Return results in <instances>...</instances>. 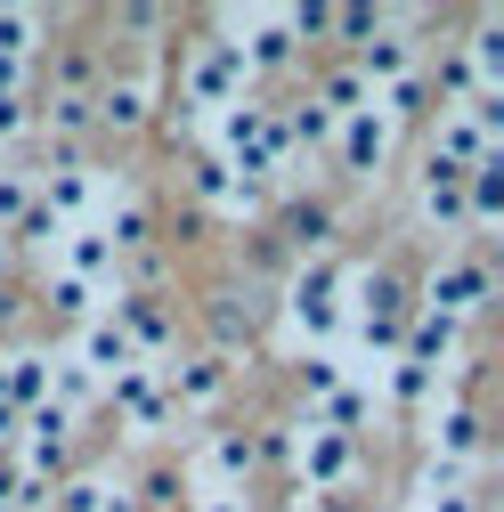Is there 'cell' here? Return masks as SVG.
<instances>
[{
	"label": "cell",
	"instance_id": "cell-1",
	"mask_svg": "<svg viewBox=\"0 0 504 512\" xmlns=\"http://www.w3.org/2000/svg\"><path fill=\"white\" fill-rule=\"evenodd\" d=\"M236 98H252V74H244L236 41H196L187 66H179V114H228Z\"/></svg>",
	"mask_w": 504,
	"mask_h": 512
},
{
	"label": "cell",
	"instance_id": "cell-2",
	"mask_svg": "<svg viewBox=\"0 0 504 512\" xmlns=\"http://www.w3.org/2000/svg\"><path fill=\"white\" fill-rule=\"evenodd\" d=\"M342 293H350V277H342V261H326V252H318V261H301V277L285 285V317H293V334L301 342H334L342 334Z\"/></svg>",
	"mask_w": 504,
	"mask_h": 512
},
{
	"label": "cell",
	"instance_id": "cell-3",
	"mask_svg": "<svg viewBox=\"0 0 504 512\" xmlns=\"http://www.w3.org/2000/svg\"><path fill=\"white\" fill-rule=\"evenodd\" d=\"M342 309H358V334H366V350L399 358V334H407V317H415V301H407L399 269H366V277H350V301H342Z\"/></svg>",
	"mask_w": 504,
	"mask_h": 512
},
{
	"label": "cell",
	"instance_id": "cell-4",
	"mask_svg": "<svg viewBox=\"0 0 504 512\" xmlns=\"http://www.w3.org/2000/svg\"><path fill=\"white\" fill-rule=\"evenodd\" d=\"M488 293H496V277H488L480 252H448V261L423 277V301H415V309H431V317H448V326H464V317L488 309Z\"/></svg>",
	"mask_w": 504,
	"mask_h": 512
},
{
	"label": "cell",
	"instance_id": "cell-5",
	"mask_svg": "<svg viewBox=\"0 0 504 512\" xmlns=\"http://www.w3.org/2000/svg\"><path fill=\"white\" fill-rule=\"evenodd\" d=\"M423 456H431V488H464V472L480 464V415L464 399L431 407V431H423Z\"/></svg>",
	"mask_w": 504,
	"mask_h": 512
},
{
	"label": "cell",
	"instance_id": "cell-6",
	"mask_svg": "<svg viewBox=\"0 0 504 512\" xmlns=\"http://www.w3.org/2000/svg\"><path fill=\"white\" fill-rule=\"evenodd\" d=\"M293 472L309 496H342L350 472H358V439L326 431V423H293Z\"/></svg>",
	"mask_w": 504,
	"mask_h": 512
},
{
	"label": "cell",
	"instance_id": "cell-7",
	"mask_svg": "<svg viewBox=\"0 0 504 512\" xmlns=\"http://www.w3.org/2000/svg\"><path fill=\"white\" fill-rule=\"evenodd\" d=\"M334 163L350 171V179H383L391 171V147H399V131H391V122H383V106H358V114H342L334 122Z\"/></svg>",
	"mask_w": 504,
	"mask_h": 512
},
{
	"label": "cell",
	"instance_id": "cell-8",
	"mask_svg": "<svg viewBox=\"0 0 504 512\" xmlns=\"http://www.w3.org/2000/svg\"><path fill=\"white\" fill-rule=\"evenodd\" d=\"M33 196H41V212H49L57 228H90V212H98V196H106V179H98L82 155H66V163H49V179H33Z\"/></svg>",
	"mask_w": 504,
	"mask_h": 512
},
{
	"label": "cell",
	"instance_id": "cell-9",
	"mask_svg": "<svg viewBox=\"0 0 504 512\" xmlns=\"http://www.w3.org/2000/svg\"><path fill=\"white\" fill-rule=\"evenodd\" d=\"M90 122L114 139H139L147 122H155V74H106L90 90Z\"/></svg>",
	"mask_w": 504,
	"mask_h": 512
},
{
	"label": "cell",
	"instance_id": "cell-10",
	"mask_svg": "<svg viewBox=\"0 0 504 512\" xmlns=\"http://www.w3.org/2000/svg\"><path fill=\"white\" fill-rule=\"evenodd\" d=\"M106 399H114V415L131 423L139 439H155V431L179 423V407H171V391H163V366H131V374H114V382H106Z\"/></svg>",
	"mask_w": 504,
	"mask_h": 512
},
{
	"label": "cell",
	"instance_id": "cell-11",
	"mask_svg": "<svg viewBox=\"0 0 504 512\" xmlns=\"http://www.w3.org/2000/svg\"><path fill=\"white\" fill-rule=\"evenodd\" d=\"M228 374H236L228 350H196V358H171V366H163V391H171L179 415H204V407L228 399Z\"/></svg>",
	"mask_w": 504,
	"mask_h": 512
},
{
	"label": "cell",
	"instance_id": "cell-12",
	"mask_svg": "<svg viewBox=\"0 0 504 512\" xmlns=\"http://www.w3.org/2000/svg\"><path fill=\"white\" fill-rule=\"evenodd\" d=\"M74 366H82L98 391H106L114 374H131V366H147V358L131 350V334L114 326V309H98V317H82V334H74Z\"/></svg>",
	"mask_w": 504,
	"mask_h": 512
},
{
	"label": "cell",
	"instance_id": "cell-13",
	"mask_svg": "<svg viewBox=\"0 0 504 512\" xmlns=\"http://www.w3.org/2000/svg\"><path fill=\"white\" fill-rule=\"evenodd\" d=\"M106 309H114V326L131 334V350H139L147 366H163V358H171V342H179V326H171V309H163L155 293H114Z\"/></svg>",
	"mask_w": 504,
	"mask_h": 512
},
{
	"label": "cell",
	"instance_id": "cell-14",
	"mask_svg": "<svg viewBox=\"0 0 504 512\" xmlns=\"http://www.w3.org/2000/svg\"><path fill=\"white\" fill-rule=\"evenodd\" d=\"M57 269H66L74 285H90L98 301L122 293V261H114V244H106L98 228H66V244H57Z\"/></svg>",
	"mask_w": 504,
	"mask_h": 512
},
{
	"label": "cell",
	"instance_id": "cell-15",
	"mask_svg": "<svg viewBox=\"0 0 504 512\" xmlns=\"http://www.w3.org/2000/svg\"><path fill=\"white\" fill-rule=\"evenodd\" d=\"M350 74H358L374 98H383L391 82H407V74H415V41H407L399 25H383V33L366 41V49H350Z\"/></svg>",
	"mask_w": 504,
	"mask_h": 512
},
{
	"label": "cell",
	"instance_id": "cell-16",
	"mask_svg": "<svg viewBox=\"0 0 504 512\" xmlns=\"http://www.w3.org/2000/svg\"><path fill=\"white\" fill-rule=\"evenodd\" d=\"M415 212H423V228H439V236H464V171H448V163H431V155H423Z\"/></svg>",
	"mask_w": 504,
	"mask_h": 512
},
{
	"label": "cell",
	"instance_id": "cell-17",
	"mask_svg": "<svg viewBox=\"0 0 504 512\" xmlns=\"http://www.w3.org/2000/svg\"><path fill=\"white\" fill-rule=\"evenodd\" d=\"M187 187H196V204H204V212H228V220H252V212H261V187L236 179L220 155H204L196 171H187Z\"/></svg>",
	"mask_w": 504,
	"mask_h": 512
},
{
	"label": "cell",
	"instance_id": "cell-18",
	"mask_svg": "<svg viewBox=\"0 0 504 512\" xmlns=\"http://www.w3.org/2000/svg\"><path fill=\"white\" fill-rule=\"evenodd\" d=\"M496 147L480 139V122L464 114V106H439V122H431V163H448V171H480Z\"/></svg>",
	"mask_w": 504,
	"mask_h": 512
},
{
	"label": "cell",
	"instance_id": "cell-19",
	"mask_svg": "<svg viewBox=\"0 0 504 512\" xmlns=\"http://www.w3.org/2000/svg\"><path fill=\"white\" fill-rule=\"evenodd\" d=\"M456 334H464V326H448V317L415 309V317H407V334H399V358H407V366H423V374H439V366L456 358Z\"/></svg>",
	"mask_w": 504,
	"mask_h": 512
},
{
	"label": "cell",
	"instance_id": "cell-20",
	"mask_svg": "<svg viewBox=\"0 0 504 512\" xmlns=\"http://www.w3.org/2000/svg\"><path fill=\"white\" fill-rule=\"evenodd\" d=\"M496 220H504V147L480 171H464V228H496Z\"/></svg>",
	"mask_w": 504,
	"mask_h": 512
},
{
	"label": "cell",
	"instance_id": "cell-21",
	"mask_svg": "<svg viewBox=\"0 0 504 512\" xmlns=\"http://www.w3.org/2000/svg\"><path fill=\"white\" fill-rule=\"evenodd\" d=\"M252 472H261V464H252V439L244 431H220L204 447V488H252Z\"/></svg>",
	"mask_w": 504,
	"mask_h": 512
},
{
	"label": "cell",
	"instance_id": "cell-22",
	"mask_svg": "<svg viewBox=\"0 0 504 512\" xmlns=\"http://www.w3.org/2000/svg\"><path fill=\"white\" fill-rule=\"evenodd\" d=\"M464 66H472V82H480V90H504V17H496V9L472 25V41H464Z\"/></svg>",
	"mask_w": 504,
	"mask_h": 512
},
{
	"label": "cell",
	"instance_id": "cell-23",
	"mask_svg": "<svg viewBox=\"0 0 504 512\" xmlns=\"http://www.w3.org/2000/svg\"><path fill=\"white\" fill-rule=\"evenodd\" d=\"M0 374H9V407L33 415L49 399V350H17V358H0Z\"/></svg>",
	"mask_w": 504,
	"mask_h": 512
},
{
	"label": "cell",
	"instance_id": "cell-24",
	"mask_svg": "<svg viewBox=\"0 0 504 512\" xmlns=\"http://www.w3.org/2000/svg\"><path fill=\"white\" fill-rule=\"evenodd\" d=\"M41 41H49V17L41 9H0V57H9V66H33Z\"/></svg>",
	"mask_w": 504,
	"mask_h": 512
},
{
	"label": "cell",
	"instance_id": "cell-25",
	"mask_svg": "<svg viewBox=\"0 0 504 512\" xmlns=\"http://www.w3.org/2000/svg\"><path fill=\"white\" fill-rule=\"evenodd\" d=\"M33 122H41V131L49 139H82V131H98V122H90V98H74V90H49V106H33Z\"/></svg>",
	"mask_w": 504,
	"mask_h": 512
},
{
	"label": "cell",
	"instance_id": "cell-26",
	"mask_svg": "<svg viewBox=\"0 0 504 512\" xmlns=\"http://www.w3.org/2000/svg\"><path fill=\"white\" fill-rule=\"evenodd\" d=\"M106 391H98V382L74 366V358H49V407H66V415H82V407H98Z\"/></svg>",
	"mask_w": 504,
	"mask_h": 512
},
{
	"label": "cell",
	"instance_id": "cell-27",
	"mask_svg": "<svg viewBox=\"0 0 504 512\" xmlns=\"http://www.w3.org/2000/svg\"><path fill=\"white\" fill-rule=\"evenodd\" d=\"M309 106H326V114L342 122V114H358V106H374V90H366V82H358L350 66H334V74H326L318 90H309Z\"/></svg>",
	"mask_w": 504,
	"mask_h": 512
},
{
	"label": "cell",
	"instance_id": "cell-28",
	"mask_svg": "<svg viewBox=\"0 0 504 512\" xmlns=\"http://www.w3.org/2000/svg\"><path fill=\"white\" fill-rule=\"evenodd\" d=\"M41 301H49L57 317H98V293H90V285H74L66 269H41Z\"/></svg>",
	"mask_w": 504,
	"mask_h": 512
},
{
	"label": "cell",
	"instance_id": "cell-29",
	"mask_svg": "<svg viewBox=\"0 0 504 512\" xmlns=\"http://www.w3.org/2000/svg\"><path fill=\"white\" fill-rule=\"evenodd\" d=\"M33 212V171H17V163H0V236H9L17 220Z\"/></svg>",
	"mask_w": 504,
	"mask_h": 512
},
{
	"label": "cell",
	"instance_id": "cell-30",
	"mask_svg": "<svg viewBox=\"0 0 504 512\" xmlns=\"http://www.w3.org/2000/svg\"><path fill=\"white\" fill-rule=\"evenodd\" d=\"M431 90L448 98V106H472V98H480V82H472V66H464V49H448V57H439V74H431Z\"/></svg>",
	"mask_w": 504,
	"mask_h": 512
},
{
	"label": "cell",
	"instance_id": "cell-31",
	"mask_svg": "<svg viewBox=\"0 0 504 512\" xmlns=\"http://www.w3.org/2000/svg\"><path fill=\"white\" fill-rule=\"evenodd\" d=\"M179 496H187V480H179L171 464H155V472L131 488V504H155V512H179Z\"/></svg>",
	"mask_w": 504,
	"mask_h": 512
},
{
	"label": "cell",
	"instance_id": "cell-32",
	"mask_svg": "<svg viewBox=\"0 0 504 512\" xmlns=\"http://www.w3.org/2000/svg\"><path fill=\"white\" fill-rule=\"evenodd\" d=\"M431 391H439V374H423V366L391 358V399H399V407H431Z\"/></svg>",
	"mask_w": 504,
	"mask_h": 512
},
{
	"label": "cell",
	"instance_id": "cell-33",
	"mask_svg": "<svg viewBox=\"0 0 504 512\" xmlns=\"http://www.w3.org/2000/svg\"><path fill=\"white\" fill-rule=\"evenodd\" d=\"M383 25H391L383 9H334V41H342V49H366Z\"/></svg>",
	"mask_w": 504,
	"mask_h": 512
},
{
	"label": "cell",
	"instance_id": "cell-34",
	"mask_svg": "<svg viewBox=\"0 0 504 512\" xmlns=\"http://www.w3.org/2000/svg\"><path fill=\"white\" fill-rule=\"evenodd\" d=\"M17 439H49V447H66V439H74V415H66V407H49V399H41V407L25 415V431H17Z\"/></svg>",
	"mask_w": 504,
	"mask_h": 512
},
{
	"label": "cell",
	"instance_id": "cell-35",
	"mask_svg": "<svg viewBox=\"0 0 504 512\" xmlns=\"http://www.w3.org/2000/svg\"><path fill=\"white\" fill-rule=\"evenodd\" d=\"M285 25H293V41H326L334 9H326V0H301V9H285Z\"/></svg>",
	"mask_w": 504,
	"mask_h": 512
},
{
	"label": "cell",
	"instance_id": "cell-36",
	"mask_svg": "<svg viewBox=\"0 0 504 512\" xmlns=\"http://www.w3.org/2000/svg\"><path fill=\"white\" fill-rule=\"evenodd\" d=\"M301 382H309V407H326V399L342 391V366H334V358L318 350V358H309V366H301Z\"/></svg>",
	"mask_w": 504,
	"mask_h": 512
},
{
	"label": "cell",
	"instance_id": "cell-37",
	"mask_svg": "<svg viewBox=\"0 0 504 512\" xmlns=\"http://www.w3.org/2000/svg\"><path fill=\"white\" fill-rule=\"evenodd\" d=\"M17 131H33V98H0V147H9Z\"/></svg>",
	"mask_w": 504,
	"mask_h": 512
},
{
	"label": "cell",
	"instance_id": "cell-38",
	"mask_svg": "<svg viewBox=\"0 0 504 512\" xmlns=\"http://www.w3.org/2000/svg\"><path fill=\"white\" fill-rule=\"evenodd\" d=\"M196 512H252L244 488H196Z\"/></svg>",
	"mask_w": 504,
	"mask_h": 512
},
{
	"label": "cell",
	"instance_id": "cell-39",
	"mask_svg": "<svg viewBox=\"0 0 504 512\" xmlns=\"http://www.w3.org/2000/svg\"><path fill=\"white\" fill-rule=\"evenodd\" d=\"M0 98H33V66H9V57H0Z\"/></svg>",
	"mask_w": 504,
	"mask_h": 512
},
{
	"label": "cell",
	"instance_id": "cell-40",
	"mask_svg": "<svg viewBox=\"0 0 504 512\" xmlns=\"http://www.w3.org/2000/svg\"><path fill=\"white\" fill-rule=\"evenodd\" d=\"M423 512H472V496H464V488H431Z\"/></svg>",
	"mask_w": 504,
	"mask_h": 512
},
{
	"label": "cell",
	"instance_id": "cell-41",
	"mask_svg": "<svg viewBox=\"0 0 504 512\" xmlns=\"http://www.w3.org/2000/svg\"><path fill=\"white\" fill-rule=\"evenodd\" d=\"M98 512H139V504H131V488H122V480H106V504H98Z\"/></svg>",
	"mask_w": 504,
	"mask_h": 512
},
{
	"label": "cell",
	"instance_id": "cell-42",
	"mask_svg": "<svg viewBox=\"0 0 504 512\" xmlns=\"http://www.w3.org/2000/svg\"><path fill=\"white\" fill-rule=\"evenodd\" d=\"M9 261H17V244H9V236H0V277H9Z\"/></svg>",
	"mask_w": 504,
	"mask_h": 512
},
{
	"label": "cell",
	"instance_id": "cell-43",
	"mask_svg": "<svg viewBox=\"0 0 504 512\" xmlns=\"http://www.w3.org/2000/svg\"><path fill=\"white\" fill-rule=\"evenodd\" d=\"M0 512H9V504H0Z\"/></svg>",
	"mask_w": 504,
	"mask_h": 512
},
{
	"label": "cell",
	"instance_id": "cell-44",
	"mask_svg": "<svg viewBox=\"0 0 504 512\" xmlns=\"http://www.w3.org/2000/svg\"><path fill=\"white\" fill-rule=\"evenodd\" d=\"M0 309H9V301H0Z\"/></svg>",
	"mask_w": 504,
	"mask_h": 512
}]
</instances>
